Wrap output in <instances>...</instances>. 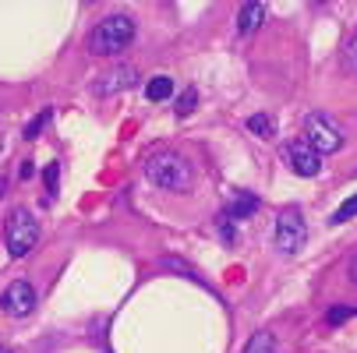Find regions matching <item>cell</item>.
<instances>
[{
	"label": "cell",
	"mask_w": 357,
	"mask_h": 353,
	"mask_svg": "<svg viewBox=\"0 0 357 353\" xmlns=\"http://www.w3.org/2000/svg\"><path fill=\"white\" fill-rule=\"evenodd\" d=\"M350 283L357 286V255H354V262H350Z\"/></svg>",
	"instance_id": "21"
},
{
	"label": "cell",
	"mask_w": 357,
	"mask_h": 353,
	"mask_svg": "<svg viewBox=\"0 0 357 353\" xmlns=\"http://www.w3.org/2000/svg\"><path fill=\"white\" fill-rule=\"evenodd\" d=\"M251 212H259V194L251 191H234L227 201V219H248Z\"/></svg>",
	"instance_id": "9"
},
{
	"label": "cell",
	"mask_w": 357,
	"mask_h": 353,
	"mask_svg": "<svg viewBox=\"0 0 357 353\" xmlns=\"http://www.w3.org/2000/svg\"><path fill=\"white\" fill-rule=\"evenodd\" d=\"M347 61H350V68L357 71V36H354V42L347 46Z\"/></svg>",
	"instance_id": "20"
},
{
	"label": "cell",
	"mask_w": 357,
	"mask_h": 353,
	"mask_svg": "<svg viewBox=\"0 0 357 353\" xmlns=\"http://www.w3.org/2000/svg\"><path fill=\"white\" fill-rule=\"evenodd\" d=\"M4 240H8V255L11 258H25L29 251L36 247V240H39V219L32 216V209H15L8 216Z\"/></svg>",
	"instance_id": "3"
},
{
	"label": "cell",
	"mask_w": 357,
	"mask_h": 353,
	"mask_svg": "<svg viewBox=\"0 0 357 353\" xmlns=\"http://www.w3.org/2000/svg\"><path fill=\"white\" fill-rule=\"evenodd\" d=\"M50 117H54V110H50V107H46V110H39V117H36V120H29L25 138H29V141H32V138H39V134H43V127L50 124Z\"/></svg>",
	"instance_id": "14"
},
{
	"label": "cell",
	"mask_w": 357,
	"mask_h": 353,
	"mask_svg": "<svg viewBox=\"0 0 357 353\" xmlns=\"http://www.w3.org/2000/svg\"><path fill=\"white\" fill-rule=\"evenodd\" d=\"M0 304H4V311L11 318H29L36 311V290L29 279H15L4 286V293H0Z\"/></svg>",
	"instance_id": "6"
},
{
	"label": "cell",
	"mask_w": 357,
	"mask_h": 353,
	"mask_svg": "<svg viewBox=\"0 0 357 353\" xmlns=\"http://www.w3.org/2000/svg\"><path fill=\"white\" fill-rule=\"evenodd\" d=\"M357 315V308H347V304H336V308H329V315H326V322L329 325H343L347 318H354Z\"/></svg>",
	"instance_id": "17"
},
{
	"label": "cell",
	"mask_w": 357,
	"mask_h": 353,
	"mask_svg": "<svg viewBox=\"0 0 357 353\" xmlns=\"http://www.w3.org/2000/svg\"><path fill=\"white\" fill-rule=\"evenodd\" d=\"M276 247L283 251V255H297V251L304 247V240H308V223H304V212L297 205L283 209L276 216Z\"/></svg>",
	"instance_id": "5"
},
{
	"label": "cell",
	"mask_w": 357,
	"mask_h": 353,
	"mask_svg": "<svg viewBox=\"0 0 357 353\" xmlns=\"http://www.w3.org/2000/svg\"><path fill=\"white\" fill-rule=\"evenodd\" d=\"M283 156H287V163H290V170H294L297 177H315V173L322 170V156H319L304 138H294V141L283 148Z\"/></svg>",
	"instance_id": "7"
},
{
	"label": "cell",
	"mask_w": 357,
	"mask_h": 353,
	"mask_svg": "<svg viewBox=\"0 0 357 353\" xmlns=\"http://www.w3.org/2000/svg\"><path fill=\"white\" fill-rule=\"evenodd\" d=\"M262 22H266V4H259V0L241 4V11H237V32H241V36H251Z\"/></svg>",
	"instance_id": "10"
},
{
	"label": "cell",
	"mask_w": 357,
	"mask_h": 353,
	"mask_svg": "<svg viewBox=\"0 0 357 353\" xmlns=\"http://www.w3.org/2000/svg\"><path fill=\"white\" fill-rule=\"evenodd\" d=\"M0 353H11V350H8V346H0Z\"/></svg>",
	"instance_id": "22"
},
{
	"label": "cell",
	"mask_w": 357,
	"mask_h": 353,
	"mask_svg": "<svg viewBox=\"0 0 357 353\" xmlns=\"http://www.w3.org/2000/svg\"><path fill=\"white\" fill-rule=\"evenodd\" d=\"M301 138L308 141L319 156H329V152H340V148H343V131L326 113H308V117H304V134Z\"/></svg>",
	"instance_id": "4"
},
{
	"label": "cell",
	"mask_w": 357,
	"mask_h": 353,
	"mask_svg": "<svg viewBox=\"0 0 357 353\" xmlns=\"http://www.w3.org/2000/svg\"><path fill=\"white\" fill-rule=\"evenodd\" d=\"M244 353H276V339L273 332H255L244 346Z\"/></svg>",
	"instance_id": "12"
},
{
	"label": "cell",
	"mask_w": 357,
	"mask_h": 353,
	"mask_svg": "<svg viewBox=\"0 0 357 353\" xmlns=\"http://www.w3.org/2000/svg\"><path fill=\"white\" fill-rule=\"evenodd\" d=\"M195 107H198V92H195V88H184V92L177 95V107H174V110H177L181 117H188Z\"/></svg>",
	"instance_id": "15"
},
{
	"label": "cell",
	"mask_w": 357,
	"mask_h": 353,
	"mask_svg": "<svg viewBox=\"0 0 357 353\" xmlns=\"http://www.w3.org/2000/svg\"><path fill=\"white\" fill-rule=\"evenodd\" d=\"M145 177L156 184V187H163V191H188L191 187V163L181 156V152H156V156H149V163H145Z\"/></svg>",
	"instance_id": "2"
},
{
	"label": "cell",
	"mask_w": 357,
	"mask_h": 353,
	"mask_svg": "<svg viewBox=\"0 0 357 353\" xmlns=\"http://www.w3.org/2000/svg\"><path fill=\"white\" fill-rule=\"evenodd\" d=\"M354 216H357V194L343 201V205L333 212V219H329V223H347V219H354Z\"/></svg>",
	"instance_id": "16"
},
{
	"label": "cell",
	"mask_w": 357,
	"mask_h": 353,
	"mask_svg": "<svg viewBox=\"0 0 357 353\" xmlns=\"http://www.w3.org/2000/svg\"><path fill=\"white\" fill-rule=\"evenodd\" d=\"M131 39H135V22L128 15H107L103 22H96L89 36V49L96 57H117L131 46Z\"/></svg>",
	"instance_id": "1"
},
{
	"label": "cell",
	"mask_w": 357,
	"mask_h": 353,
	"mask_svg": "<svg viewBox=\"0 0 357 353\" xmlns=\"http://www.w3.org/2000/svg\"><path fill=\"white\" fill-rule=\"evenodd\" d=\"M174 95V78L170 74H156V78H149L145 81V99L149 103H163V99Z\"/></svg>",
	"instance_id": "11"
},
{
	"label": "cell",
	"mask_w": 357,
	"mask_h": 353,
	"mask_svg": "<svg viewBox=\"0 0 357 353\" xmlns=\"http://www.w3.org/2000/svg\"><path fill=\"white\" fill-rule=\"evenodd\" d=\"M220 237H223V240H234V226H230V219H227V216L220 219Z\"/></svg>",
	"instance_id": "19"
},
{
	"label": "cell",
	"mask_w": 357,
	"mask_h": 353,
	"mask_svg": "<svg viewBox=\"0 0 357 353\" xmlns=\"http://www.w3.org/2000/svg\"><path fill=\"white\" fill-rule=\"evenodd\" d=\"M135 81H138V71L131 64H117V68H110L96 78V92L99 95H117V92H128Z\"/></svg>",
	"instance_id": "8"
},
{
	"label": "cell",
	"mask_w": 357,
	"mask_h": 353,
	"mask_svg": "<svg viewBox=\"0 0 357 353\" xmlns=\"http://www.w3.org/2000/svg\"><path fill=\"white\" fill-rule=\"evenodd\" d=\"M43 180H46V191H50V194H57V184H61V163H50L46 173H43Z\"/></svg>",
	"instance_id": "18"
},
{
	"label": "cell",
	"mask_w": 357,
	"mask_h": 353,
	"mask_svg": "<svg viewBox=\"0 0 357 353\" xmlns=\"http://www.w3.org/2000/svg\"><path fill=\"white\" fill-rule=\"evenodd\" d=\"M248 131L251 134H259V138H273V120L266 117V113H255V117H248Z\"/></svg>",
	"instance_id": "13"
}]
</instances>
